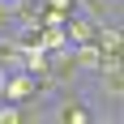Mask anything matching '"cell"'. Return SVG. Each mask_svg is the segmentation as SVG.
Listing matches in <instances>:
<instances>
[{
  "instance_id": "52a82bcc",
  "label": "cell",
  "mask_w": 124,
  "mask_h": 124,
  "mask_svg": "<svg viewBox=\"0 0 124 124\" xmlns=\"http://www.w3.org/2000/svg\"><path fill=\"white\" fill-rule=\"evenodd\" d=\"M13 30V0H0V34Z\"/></svg>"
},
{
  "instance_id": "7a4b0ae2",
  "label": "cell",
  "mask_w": 124,
  "mask_h": 124,
  "mask_svg": "<svg viewBox=\"0 0 124 124\" xmlns=\"http://www.w3.org/2000/svg\"><path fill=\"white\" fill-rule=\"evenodd\" d=\"M34 94H43V81H39L30 69H13V73L4 77V99L9 103H26V99H34Z\"/></svg>"
},
{
  "instance_id": "9c48e42d",
  "label": "cell",
  "mask_w": 124,
  "mask_h": 124,
  "mask_svg": "<svg viewBox=\"0 0 124 124\" xmlns=\"http://www.w3.org/2000/svg\"><path fill=\"white\" fill-rule=\"evenodd\" d=\"M4 77H9V69L0 64V99H4Z\"/></svg>"
},
{
  "instance_id": "3957f363",
  "label": "cell",
  "mask_w": 124,
  "mask_h": 124,
  "mask_svg": "<svg viewBox=\"0 0 124 124\" xmlns=\"http://www.w3.org/2000/svg\"><path fill=\"white\" fill-rule=\"evenodd\" d=\"M94 30H99V22L86 17V13H77V9L64 17V39H69V47H77V43H94Z\"/></svg>"
},
{
  "instance_id": "277c9868",
  "label": "cell",
  "mask_w": 124,
  "mask_h": 124,
  "mask_svg": "<svg viewBox=\"0 0 124 124\" xmlns=\"http://www.w3.org/2000/svg\"><path fill=\"white\" fill-rule=\"evenodd\" d=\"M94 43H99L103 56H120V51H124V26H120V22H99Z\"/></svg>"
},
{
  "instance_id": "8992f818",
  "label": "cell",
  "mask_w": 124,
  "mask_h": 124,
  "mask_svg": "<svg viewBox=\"0 0 124 124\" xmlns=\"http://www.w3.org/2000/svg\"><path fill=\"white\" fill-rule=\"evenodd\" d=\"M73 64H77V73H81V77H90V73L103 64L99 43H77V47H73Z\"/></svg>"
},
{
  "instance_id": "ba28073f",
  "label": "cell",
  "mask_w": 124,
  "mask_h": 124,
  "mask_svg": "<svg viewBox=\"0 0 124 124\" xmlns=\"http://www.w3.org/2000/svg\"><path fill=\"white\" fill-rule=\"evenodd\" d=\"M43 4H47V9H60V13H73L77 9V0H43Z\"/></svg>"
},
{
  "instance_id": "5b68a950",
  "label": "cell",
  "mask_w": 124,
  "mask_h": 124,
  "mask_svg": "<svg viewBox=\"0 0 124 124\" xmlns=\"http://www.w3.org/2000/svg\"><path fill=\"white\" fill-rule=\"evenodd\" d=\"M77 13L94 22H120V0H77Z\"/></svg>"
},
{
  "instance_id": "6da1fadb",
  "label": "cell",
  "mask_w": 124,
  "mask_h": 124,
  "mask_svg": "<svg viewBox=\"0 0 124 124\" xmlns=\"http://www.w3.org/2000/svg\"><path fill=\"white\" fill-rule=\"evenodd\" d=\"M47 111H43V120H56V124H94V111H90V103L81 99V94H69L64 90L56 103H43Z\"/></svg>"
}]
</instances>
